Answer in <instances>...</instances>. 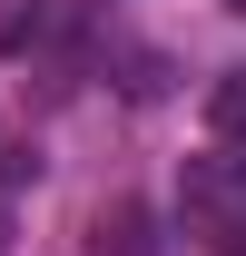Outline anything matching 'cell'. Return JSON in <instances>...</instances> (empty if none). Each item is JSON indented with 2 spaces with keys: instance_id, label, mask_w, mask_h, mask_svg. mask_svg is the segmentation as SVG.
Segmentation results:
<instances>
[{
  "instance_id": "obj_5",
  "label": "cell",
  "mask_w": 246,
  "mask_h": 256,
  "mask_svg": "<svg viewBox=\"0 0 246 256\" xmlns=\"http://www.w3.org/2000/svg\"><path fill=\"white\" fill-rule=\"evenodd\" d=\"M226 10H246V0H226Z\"/></svg>"
},
{
  "instance_id": "obj_4",
  "label": "cell",
  "mask_w": 246,
  "mask_h": 256,
  "mask_svg": "<svg viewBox=\"0 0 246 256\" xmlns=\"http://www.w3.org/2000/svg\"><path fill=\"white\" fill-rule=\"evenodd\" d=\"M30 178H40V158H30V148H10V158H0V226H10V197L30 188Z\"/></svg>"
},
{
  "instance_id": "obj_1",
  "label": "cell",
  "mask_w": 246,
  "mask_h": 256,
  "mask_svg": "<svg viewBox=\"0 0 246 256\" xmlns=\"http://www.w3.org/2000/svg\"><path fill=\"white\" fill-rule=\"evenodd\" d=\"M89 256H158V217L138 207V197L98 207V217H89Z\"/></svg>"
},
{
  "instance_id": "obj_2",
  "label": "cell",
  "mask_w": 246,
  "mask_h": 256,
  "mask_svg": "<svg viewBox=\"0 0 246 256\" xmlns=\"http://www.w3.org/2000/svg\"><path fill=\"white\" fill-rule=\"evenodd\" d=\"M79 30V10H69V0H50V10H30V20H10V30H0V50H40V40H69Z\"/></svg>"
},
{
  "instance_id": "obj_3",
  "label": "cell",
  "mask_w": 246,
  "mask_h": 256,
  "mask_svg": "<svg viewBox=\"0 0 246 256\" xmlns=\"http://www.w3.org/2000/svg\"><path fill=\"white\" fill-rule=\"evenodd\" d=\"M207 128L216 138H246V69H226V79L207 89Z\"/></svg>"
}]
</instances>
